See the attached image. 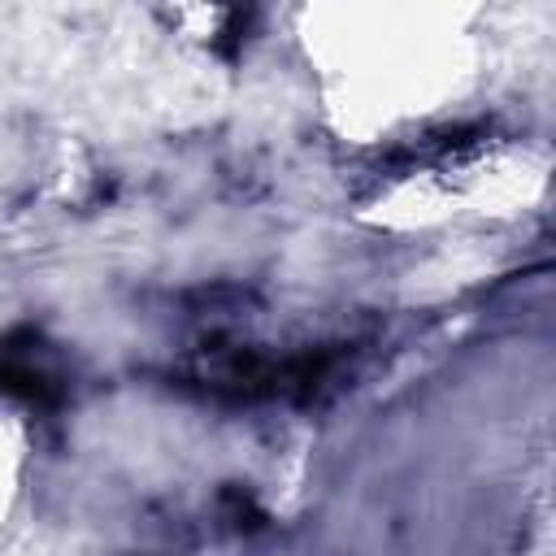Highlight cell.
<instances>
[{
	"label": "cell",
	"mask_w": 556,
	"mask_h": 556,
	"mask_svg": "<svg viewBox=\"0 0 556 556\" xmlns=\"http://www.w3.org/2000/svg\"><path fill=\"white\" fill-rule=\"evenodd\" d=\"M308 56L334 126L356 143H400L456 109L478 70L465 13L430 4H334L308 13Z\"/></svg>",
	"instance_id": "1"
},
{
	"label": "cell",
	"mask_w": 556,
	"mask_h": 556,
	"mask_svg": "<svg viewBox=\"0 0 556 556\" xmlns=\"http://www.w3.org/2000/svg\"><path fill=\"white\" fill-rule=\"evenodd\" d=\"M13 491H17V452H13V439L9 430L0 426V526L13 508Z\"/></svg>",
	"instance_id": "2"
}]
</instances>
